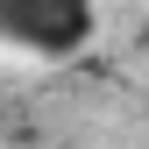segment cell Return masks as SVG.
<instances>
[{"instance_id":"1","label":"cell","mask_w":149,"mask_h":149,"mask_svg":"<svg viewBox=\"0 0 149 149\" xmlns=\"http://www.w3.org/2000/svg\"><path fill=\"white\" fill-rule=\"evenodd\" d=\"M92 36V0H0V43L64 57Z\"/></svg>"}]
</instances>
